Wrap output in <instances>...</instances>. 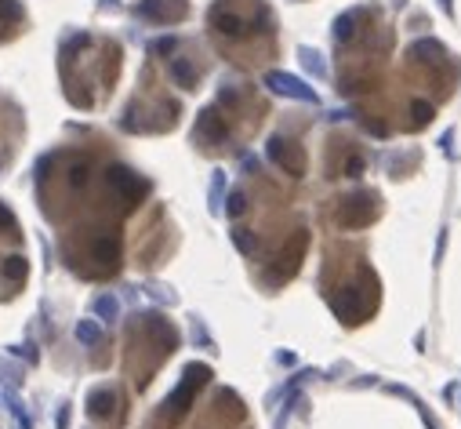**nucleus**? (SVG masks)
Returning a JSON list of instances; mask_svg holds the SVG:
<instances>
[{"mask_svg":"<svg viewBox=\"0 0 461 429\" xmlns=\"http://www.w3.org/2000/svg\"><path fill=\"white\" fill-rule=\"evenodd\" d=\"M113 407H117V396L109 393V389H94L87 396V411H91L94 419H109V415H113Z\"/></svg>","mask_w":461,"mask_h":429,"instance_id":"9b49d317","label":"nucleus"},{"mask_svg":"<svg viewBox=\"0 0 461 429\" xmlns=\"http://www.w3.org/2000/svg\"><path fill=\"white\" fill-rule=\"evenodd\" d=\"M301 58H305V66H309L316 76H324V62H320V55H316V51H309V47H301Z\"/></svg>","mask_w":461,"mask_h":429,"instance_id":"b1692460","label":"nucleus"},{"mask_svg":"<svg viewBox=\"0 0 461 429\" xmlns=\"http://www.w3.org/2000/svg\"><path fill=\"white\" fill-rule=\"evenodd\" d=\"M94 262H102V266H109L113 269L117 266V259H120V244H117V236H102V241H94Z\"/></svg>","mask_w":461,"mask_h":429,"instance_id":"ddd939ff","label":"nucleus"},{"mask_svg":"<svg viewBox=\"0 0 461 429\" xmlns=\"http://www.w3.org/2000/svg\"><path fill=\"white\" fill-rule=\"evenodd\" d=\"M171 76H174V84L185 88V91L196 88V66L185 62V58H171Z\"/></svg>","mask_w":461,"mask_h":429,"instance_id":"f8f14e48","label":"nucleus"},{"mask_svg":"<svg viewBox=\"0 0 461 429\" xmlns=\"http://www.w3.org/2000/svg\"><path fill=\"white\" fill-rule=\"evenodd\" d=\"M353 22H356V15H342V19L335 22V37L349 40V37H353Z\"/></svg>","mask_w":461,"mask_h":429,"instance_id":"4be33fe9","label":"nucleus"},{"mask_svg":"<svg viewBox=\"0 0 461 429\" xmlns=\"http://www.w3.org/2000/svg\"><path fill=\"white\" fill-rule=\"evenodd\" d=\"M0 233H8V236H15V215L0 204Z\"/></svg>","mask_w":461,"mask_h":429,"instance_id":"393cba45","label":"nucleus"},{"mask_svg":"<svg viewBox=\"0 0 461 429\" xmlns=\"http://www.w3.org/2000/svg\"><path fill=\"white\" fill-rule=\"evenodd\" d=\"M439 149L447 153V156H454V131H447V135L439 138Z\"/></svg>","mask_w":461,"mask_h":429,"instance_id":"c85d7f7f","label":"nucleus"},{"mask_svg":"<svg viewBox=\"0 0 461 429\" xmlns=\"http://www.w3.org/2000/svg\"><path fill=\"white\" fill-rule=\"evenodd\" d=\"M345 175H349V179H360V175H363V156H349V161H345Z\"/></svg>","mask_w":461,"mask_h":429,"instance_id":"a878e982","label":"nucleus"},{"mask_svg":"<svg viewBox=\"0 0 461 429\" xmlns=\"http://www.w3.org/2000/svg\"><path fill=\"white\" fill-rule=\"evenodd\" d=\"M58 429H69V407L58 411Z\"/></svg>","mask_w":461,"mask_h":429,"instance_id":"c756f323","label":"nucleus"},{"mask_svg":"<svg viewBox=\"0 0 461 429\" xmlns=\"http://www.w3.org/2000/svg\"><path fill=\"white\" fill-rule=\"evenodd\" d=\"M106 182L113 186L127 204H138L142 197L149 193V182L138 179V175H135L131 168H124V164H113V168H109V171H106Z\"/></svg>","mask_w":461,"mask_h":429,"instance_id":"f03ea898","label":"nucleus"},{"mask_svg":"<svg viewBox=\"0 0 461 429\" xmlns=\"http://www.w3.org/2000/svg\"><path fill=\"white\" fill-rule=\"evenodd\" d=\"M211 26L218 29V33H226V37H244V33H247V22L240 19V15L221 11V8L211 11Z\"/></svg>","mask_w":461,"mask_h":429,"instance_id":"1a4fd4ad","label":"nucleus"},{"mask_svg":"<svg viewBox=\"0 0 461 429\" xmlns=\"http://www.w3.org/2000/svg\"><path fill=\"white\" fill-rule=\"evenodd\" d=\"M135 11L142 15V19H149V22L167 26V22L185 19V0H142Z\"/></svg>","mask_w":461,"mask_h":429,"instance_id":"39448f33","label":"nucleus"},{"mask_svg":"<svg viewBox=\"0 0 461 429\" xmlns=\"http://www.w3.org/2000/svg\"><path fill=\"white\" fill-rule=\"evenodd\" d=\"M22 19V4H15V0H0V26H15Z\"/></svg>","mask_w":461,"mask_h":429,"instance_id":"a211bd4d","label":"nucleus"},{"mask_svg":"<svg viewBox=\"0 0 461 429\" xmlns=\"http://www.w3.org/2000/svg\"><path fill=\"white\" fill-rule=\"evenodd\" d=\"M146 324H149L153 335L164 342V349H174V346H178V335H174V327H171L167 321H160V316H146Z\"/></svg>","mask_w":461,"mask_h":429,"instance_id":"4468645a","label":"nucleus"},{"mask_svg":"<svg viewBox=\"0 0 461 429\" xmlns=\"http://www.w3.org/2000/svg\"><path fill=\"white\" fill-rule=\"evenodd\" d=\"M265 153H269V161H273V164H280V168L287 171V175H294V179H298L301 171H305V161H301V153H294V149H291V142H287V138H280V135H273V138H269Z\"/></svg>","mask_w":461,"mask_h":429,"instance_id":"423d86ee","label":"nucleus"},{"mask_svg":"<svg viewBox=\"0 0 461 429\" xmlns=\"http://www.w3.org/2000/svg\"><path fill=\"white\" fill-rule=\"evenodd\" d=\"M265 88H269V91H276V95H283V99L316 102V91H312L305 81H298V76H291V73H280V70L265 73Z\"/></svg>","mask_w":461,"mask_h":429,"instance_id":"20e7f679","label":"nucleus"},{"mask_svg":"<svg viewBox=\"0 0 461 429\" xmlns=\"http://www.w3.org/2000/svg\"><path fill=\"white\" fill-rule=\"evenodd\" d=\"M196 138H203V142H226L229 138L226 120H221L215 109H203V113L196 117Z\"/></svg>","mask_w":461,"mask_h":429,"instance_id":"0eeeda50","label":"nucleus"},{"mask_svg":"<svg viewBox=\"0 0 461 429\" xmlns=\"http://www.w3.org/2000/svg\"><path fill=\"white\" fill-rule=\"evenodd\" d=\"M410 58H418V62H425V66H433V62L447 58V47H443L439 40H433V37H425V40L410 44Z\"/></svg>","mask_w":461,"mask_h":429,"instance_id":"9d476101","label":"nucleus"},{"mask_svg":"<svg viewBox=\"0 0 461 429\" xmlns=\"http://www.w3.org/2000/svg\"><path fill=\"white\" fill-rule=\"evenodd\" d=\"M69 182H73V186H84V182H87V164H76V168L69 171Z\"/></svg>","mask_w":461,"mask_h":429,"instance_id":"bb28decb","label":"nucleus"},{"mask_svg":"<svg viewBox=\"0 0 461 429\" xmlns=\"http://www.w3.org/2000/svg\"><path fill=\"white\" fill-rule=\"evenodd\" d=\"M94 313H99L102 321H117V316H120V302L113 295H102V298H94Z\"/></svg>","mask_w":461,"mask_h":429,"instance_id":"dca6fc26","label":"nucleus"},{"mask_svg":"<svg viewBox=\"0 0 461 429\" xmlns=\"http://www.w3.org/2000/svg\"><path fill=\"white\" fill-rule=\"evenodd\" d=\"M378 215V193H353L342 204V226H367Z\"/></svg>","mask_w":461,"mask_h":429,"instance_id":"7ed1b4c3","label":"nucleus"},{"mask_svg":"<svg viewBox=\"0 0 461 429\" xmlns=\"http://www.w3.org/2000/svg\"><path fill=\"white\" fill-rule=\"evenodd\" d=\"M221 186H226V171H215V186H211V200L218 208V197H221Z\"/></svg>","mask_w":461,"mask_h":429,"instance_id":"cd10ccee","label":"nucleus"},{"mask_svg":"<svg viewBox=\"0 0 461 429\" xmlns=\"http://www.w3.org/2000/svg\"><path fill=\"white\" fill-rule=\"evenodd\" d=\"M174 47H178V40H174V37H160V40L149 44V51H153V55H171Z\"/></svg>","mask_w":461,"mask_h":429,"instance_id":"5701e85b","label":"nucleus"},{"mask_svg":"<svg viewBox=\"0 0 461 429\" xmlns=\"http://www.w3.org/2000/svg\"><path fill=\"white\" fill-rule=\"evenodd\" d=\"M76 339H81L84 346H94V342L102 339V327L94 324V321H81V324H76Z\"/></svg>","mask_w":461,"mask_h":429,"instance_id":"f3484780","label":"nucleus"},{"mask_svg":"<svg viewBox=\"0 0 461 429\" xmlns=\"http://www.w3.org/2000/svg\"><path fill=\"white\" fill-rule=\"evenodd\" d=\"M208 378H211V368H208V364H189L185 375H182V386L174 389V393L167 396V404H164L167 415H171V419H182L185 411H189V404H193L196 389L208 382Z\"/></svg>","mask_w":461,"mask_h":429,"instance_id":"f257e3e1","label":"nucleus"},{"mask_svg":"<svg viewBox=\"0 0 461 429\" xmlns=\"http://www.w3.org/2000/svg\"><path fill=\"white\" fill-rule=\"evenodd\" d=\"M330 306H335V313L342 316L345 324L360 321V291L356 288H342L335 298H330Z\"/></svg>","mask_w":461,"mask_h":429,"instance_id":"6e6552de","label":"nucleus"},{"mask_svg":"<svg viewBox=\"0 0 461 429\" xmlns=\"http://www.w3.org/2000/svg\"><path fill=\"white\" fill-rule=\"evenodd\" d=\"M26 273H29V266H26V259H22V255H8V259H4V277H8L11 284L26 280Z\"/></svg>","mask_w":461,"mask_h":429,"instance_id":"2eb2a0df","label":"nucleus"},{"mask_svg":"<svg viewBox=\"0 0 461 429\" xmlns=\"http://www.w3.org/2000/svg\"><path fill=\"white\" fill-rule=\"evenodd\" d=\"M233 244L240 248L244 255H254V248H258V241H254V236H251L247 229H236V233H233Z\"/></svg>","mask_w":461,"mask_h":429,"instance_id":"412c9836","label":"nucleus"},{"mask_svg":"<svg viewBox=\"0 0 461 429\" xmlns=\"http://www.w3.org/2000/svg\"><path fill=\"white\" fill-rule=\"evenodd\" d=\"M244 211H247V197L240 193V189H233V193L226 197V215L229 218H240Z\"/></svg>","mask_w":461,"mask_h":429,"instance_id":"aec40b11","label":"nucleus"},{"mask_svg":"<svg viewBox=\"0 0 461 429\" xmlns=\"http://www.w3.org/2000/svg\"><path fill=\"white\" fill-rule=\"evenodd\" d=\"M410 117H414V124H418V128H425V124H428V120L436 117V109H433V102L418 99L414 106H410Z\"/></svg>","mask_w":461,"mask_h":429,"instance_id":"6ab92c4d","label":"nucleus"}]
</instances>
